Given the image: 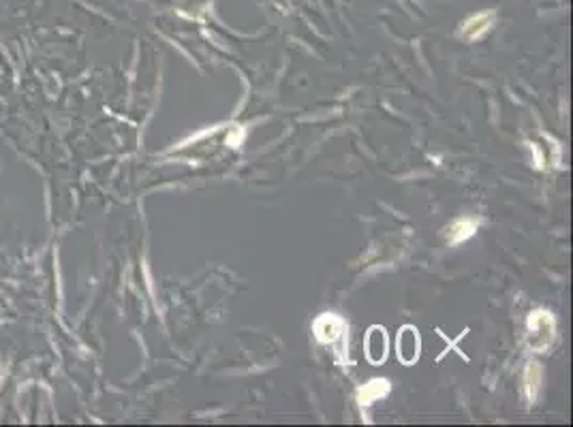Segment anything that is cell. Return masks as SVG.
I'll return each mask as SVG.
<instances>
[{"label": "cell", "instance_id": "3957f363", "mask_svg": "<svg viewBox=\"0 0 573 427\" xmlns=\"http://www.w3.org/2000/svg\"><path fill=\"white\" fill-rule=\"evenodd\" d=\"M313 331H315V338L321 344H332L347 331V323H344V319L338 317V314L325 312L313 323Z\"/></svg>", "mask_w": 573, "mask_h": 427}, {"label": "cell", "instance_id": "277c9868", "mask_svg": "<svg viewBox=\"0 0 573 427\" xmlns=\"http://www.w3.org/2000/svg\"><path fill=\"white\" fill-rule=\"evenodd\" d=\"M387 331L379 325H374L368 329L366 335V357L372 366H381L387 359Z\"/></svg>", "mask_w": 573, "mask_h": 427}, {"label": "cell", "instance_id": "8992f818", "mask_svg": "<svg viewBox=\"0 0 573 427\" xmlns=\"http://www.w3.org/2000/svg\"><path fill=\"white\" fill-rule=\"evenodd\" d=\"M477 231V220H471V218H462V220H456L454 224L447 227V241L449 244H462L465 239L473 237Z\"/></svg>", "mask_w": 573, "mask_h": 427}, {"label": "cell", "instance_id": "52a82bcc", "mask_svg": "<svg viewBox=\"0 0 573 427\" xmlns=\"http://www.w3.org/2000/svg\"><path fill=\"white\" fill-rule=\"evenodd\" d=\"M539 387H541V366L539 364H528L526 372H524V393H526V399L531 404L537 399Z\"/></svg>", "mask_w": 573, "mask_h": 427}, {"label": "cell", "instance_id": "7a4b0ae2", "mask_svg": "<svg viewBox=\"0 0 573 427\" xmlns=\"http://www.w3.org/2000/svg\"><path fill=\"white\" fill-rule=\"evenodd\" d=\"M422 352V338L420 331L413 325H405L398 331V338H396V355H398V361L402 366H415L417 359H420Z\"/></svg>", "mask_w": 573, "mask_h": 427}, {"label": "cell", "instance_id": "ba28073f", "mask_svg": "<svg viewBox=\"0 0 573 427\" xmlns=\"http://www.w3.org/2000/svg\"><path fill=\"white\" fill-rule=\"evenodd\" d=\"M490 24H492V15L490 13H479V15H475V17H471L469 21H467V26H465V37L467 39H471V41H475V39H479V37H483L488 32V28H490Z\"/></svg>", "mask_w": 573, "mask_h": 427}, {"label": "cell", "instance_id": "6da1fadb", "mask_svg": "<svg viewBox=\"0 0 573 427\" xmlns=\"http://www.w3.org/2000/svg\"><path fill=\"white\" fill-rule=\"evenodd\" d=\"M554 331H556V323L554 317L545 310H535L528 317V346L533 350L545 352L554 340Z\"/></svg>", "mask_w": 573, "mask_h": 427}, {"label": "cell", "instance_id": "5b68a950", "mask_svg": "<svg viewBox=\"0 0 573 427\" xmlns=\"http://www.w3.org/2000/svg\"><path fill=\"white\" fill-rule=\"evenodd\" d=\"M387 393H389V383H387V380L377 378V380H370L368 385H364L358 391V399H360L362 406H370V404H374L377 399L385 397Z\"/></svg>", "mask_w": 573, "mask_h": 427}]
</instances>
